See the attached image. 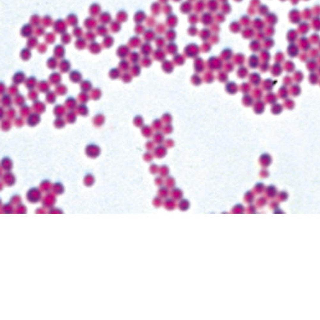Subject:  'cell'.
<instances>
[{
	"instance_id": "cell-1",
	"label": "cell",
	"mask_w": 320,
	"mask_h": 320,
	"mask_svg": "<svg viewBox=\"0 0 320 320\" xmlns=\"http://www.w3.org/2000/svg\"><path fill=\"white\" fill-rule=\"evenodd\" d=\"M67 25L68 24L66 21L62 19H59L56 20L53 24V30L56 34L62 35L65 32H67Z\"/></svg>"
},
{
	"instance_id": "cell-2",
	"label": "cell",
	"mask_w": 320,
	"mask_h": 320,
	"mask_svg": "<svg viewBox=\"0 0 320 320\" xmlns=\"http://www.w3.org/2000/svg\"><path fill=\"white\" fill-rule=\"evenodd\" d=\"M30 23H26L24 24L23 27L21 29V35L24 37H26V38H29V37L33 35V34L34 33V29Z\"/></svg>"
},
{
	"instance_id": "cell-3",
	"label": "cell",
	"mask_w": 320,
	"mask_h": 320,
	"mask_svg": "<svg viewBox=\"0 0 320 320\" xmlns=\"http://www.w3.org/2000/svg\"><path fill=\"white\" fill-rule=\"evenodd\" d=\"M41 197V194L39 190L37 189H32L27 194L28 200L31 203L38 202Z\"/></svg>"
},
{
	"instance_id": "cell-4",
	"label": "cell",
	"mask_w": 320,
	"mask_h": 320,
	"mask_svg": "<svg viewBox=\"0 0 320 320\" xmlns=\"http://www.w3.org/2000/svg\"><path fill=\"white\" fill-rule=\"evenodd\" d=\"M83 24L85 27L88 30H93L94 29L96 28L97 25V21L95 19L94 17L92 16H90V17L86 18L85 21Z\"/></svg>"
},
{
	"instance_id": "cell-5",
	"label": "cell",
	"mask_w": 320,
	"mask_h": 320,
	"mask_svg": "<svg viewBox=\"0 0 320 320\" xmlns=\"http://www.w3.org/2000/svg\"><path fill=\"white\" fill-rule=\"evenodd\" d=\"M289 18L290 19V21L294 24L300 23L301 15L300 11L296 9L291 10L289 14Z\"/></svg>"
},
{
	"instance_id": "cell-6",
	"label": "cell",
	"mask_w": 320,
	"mask_h": 320,
	"mask_svg": "<svg viewBox=\"0 0 320 320\" xmlns=\"http://www.w3.org/2000/svg\"><path fill=\"white\" fill-rule=\"evenodd\" d=\"M101 13V7L99 4L97 3H94L89 7V14L90 16L92 17H96L99 16Z\"/></svg>"
},
{
	"instance_id": "cell-7",
	"label": "cell",
	"mask_w": 320,
	"mask_h": 320,
	"mask_svg": "<svg viewBox=\"0 0 320 320\" xmlns=\"http://www.w3.org/2000/svg\"><path fill=\"white\" fill-rule=\"evenodd\" d=\"M99 21L102 24H105V25L110 24V23L112 21L111 14L108 12H101L100 15H99Z\"/></svg>"
},
{
	"instance_id": "cell-8",
	"label": "cell",
	"mask_w": 320,
	"mask_h": 320,
	"mask_svg": "<svg viewBox=\"0 0 320 320\" xmlns=\"http://www.w3.org/2000/svg\"><path fill=\"white\" fill-rule=\"evenodd\" d=\"M66 22H67L68 25H70L71 26L75 27L78 26V16L75 14L71 13L67 15V18H66Z\"/></svg>"
},
{
	"instance_id": "cell-9",
	"label": "cell",
	"mask_w": 320,
	"mask_h": 320,
	"mask_svg": "<svg viewBox=\"0 0 320 320\" xmlns=\"http://www.w3.org/2000/svg\"><path fill=\"white\" fill-rule=\"evenodd\" d=\"M88 48L91 53L97 54V53H99V52H101L102 49V45L99 42L94 41V42L90 43V44L88 46Z\"/></svg>"
},
{
	"instance_id": "cell-10",
	"label": "cell",
	"mask_w": 320,
	"mask_h": 320,
	"mask_svg": "<svg viewBox=\"0 0 320 320\" xmlns=\"http://www.w3.org/2000/svg\"><path fill=\"white\" fill-rule=\"evenodd\" d=\"M299 45L304 51L308 50L310 48V40L307 38L305 36H302L299 40Z\"/></svg>"
},
{
	"instance_id": "cell-11",
	"label": "cell",
	"mask_w": 320,
	"mask_h": 320,
	"mask_svg": "<svg viewBox=\"0 0 320 320\" xmlns=\"http://www.w3.org/2000/svg\"><path fill=\"white\" fill-rule=\"evenodd\" d=\"M95 33L99 36L105 37L107 35H108V29L105 24H101L95 28Z\"/></svg>"
},
{
	"instance_id": "cell-12",
	"label": "cell",
	"mask_w": 320,
	"mask_h": 320,
	"mask_svg": "<svg viewBox=\"0 0 320 320\" xmlns=\"http://www.w3.org/2000/svg\"><path fill=\"white\" fill-rule=\"evenodd\" d=\"M288 53L291 57H295L299 53V48L297 45L291 43L288 48Z\"/></svg>"
},
{
	"instance_id": "cell-13",
	"label": "cell",
	"mask_w": 320,
	"mask_h": 320,
	"mask_svg": "<svg viewBox=\"0 0 320 320\" xmlns=\"http://www.w3.org/2000/svg\"><path fill=\"white\" fill-rule=\"evenodd\" d=\"M129 52H130V48H129L127 45H120L117 50V55L121 58L126 57L128 55Z\"/></svg>"
},
{
	"instance_id": "cell-14",
	"label": "cell",
	"mask_w": 320,
	"mask_h": 320,
	"mask_svg": "<svg viewBox=\"0 0 320 320\" xmlns=\"http://www.w3.org/2000/svg\"><path fill=\"white\" fill-rule=\"evenodd\" d=\"M55 55L58 58H62L65 55V48L62 44H58L53 50Z\"/></svg>"
},
{
	"instance_id": "cell-15",
	"label": "cell",
	"mask_w": 320,
	"mask_h": 320,
	"mask_svg": "<svg viewBox=\"0 0 320 320\" xmlns=\"http://www.w3.org/2000/svg\"><path fill=\"white\" fill-rule=\"evenodd\" d=\"M310 28V24L307 21L301 22L300 24H299V26H298V32L300 33V34L302 35L306 34L307 33L309 32Z\"/></svg>"
},
{
	"instance_id": "cell-16",
	"label": "cell",
	"mask_w": 320,
	"mask_h": 320,
	"mask_svg": "<svg viewBox=\"0 0 320 320\" xmlns=\"http://www.w3.org/2000/svg\"><path fill=\"white\" fill-rule=\"evenodd\" d=\"M114 43V37L111 35H107L106 36L104 37V39L103 40V45L106 48H111L113 45Z\"/></svg>"
},
{
	"instance_id": "cell-17",
	"label": "cell",
	"mask_w": 320,
	"mask_h": 320,
	"mask_svg": "<svg viewBox=\"0 0 320 320\" xmlns=\"http://www.w3.org/2000/svg\"><path fill=\"white\" fill-rule=\"evenodd\" d=\"M38 44H39V42H38V39H37V36L32 35L29 37V38H28L27 43H26L28 48H29L30 49L34 48L37 47Z\"/></svg>"
},
{
	"instance_id": "cell-18",
	"label": "cell",
	"mask_w": 320,
	"mask_h": 320,
	"mask_svg": "<svg viewBox=\"0 0 320 320\" xmlns=\"http://www.w3.org/2000/svg\"><path fill=\"white\" fill-rule=\"evenodd\" d=\"M121 29V23L117 20H114L110 24V30L113 33H118Z\"/></svg>"
},
{
	"instance_id": "cell-19",
	"label": "cell",
	"mask_w": 320,
	"mask_h": 320,
	"mask_svg": "<svg viewBox=\"0 0 320 320\" xmlns=\"http://www.w3.org/2000/svg\"><path fill=\"white\" fill-rule=\"evenodd\" d=\"M74 45L78 49H80V50L83 49L86 46V40L85 39V37L77 38L75 43H74Z\"/></svg>"
},
{
	"instance_id": "cell-20",
	"label": "cell",
	"mask_w": 320,
	"mask_h": 320,
	"mask_svg": "<svg viewBox=\"0 0 320 320\" xmlns=\"http://www.w3.org/2000/svg\"><path fill=\"white\" fill-rule=\"evenodd\" d=\"M298 38V31L297 30L291 29L289 30L288 34H287V39L289 40L291 43H293L297 40Z\"/></svg>"
},
{
	"instance_id": "cell-21",
	"label": "cell",
	"mask_w": 320,
	"mask_h": 320,
	"mask_svg": "<svg viewBox=\"0 0 320 320\" xmlns=\"http://www.w3.org/2000/svg\"><path fill=\"white\" fill-rule=\"evenodd\" d=\"M44 36L45 42L47 44H51L55 42L56 40V35L54 32H48Z\"/></svg>"
},
{
	"instance_id": "cell-22",
	"label": "cell",
	"mask_w": 320,
	"mask_h": 320,
	"mask_svg": "<svg viewBox=\"0 0 320 320\" xmlns=\"http://www.w3.org/2000/svg\"><path fill=\"white\" fill-rule=\"evenodd\" d=\"M53 21L52 18L50 15H45L44 17L41 19V23H42V26L44 27H49L53 24Z\"/></svg>"
},
{
	"instance_id": "cell-23",
	"label": "cell",
	"mask_w": 320,
	"mask_h": 320,
	"mask_svg": "<svg viewBox=\"0 0 320 320\" xmlns=\"http://www.w3.org/2000/svg\"><path fill=\"white\" fill-rule=\"evenodd\" d=\"M116 18H117L116 20H117L120 23H123V22L126 21L127 19V12L123 10H119L117 13V15H116Z\"/></svg>"
},
{
	"instance_id": "cell-24",
	"label": "cell",
	"mask_w": 320,
	"mask_h": 320,
	"mask_svg": "<svg viewBox=\"0 0 320 320\" xmlns=\"http://www.w3.org/2000/svg\"><path fill=\"white\" fill-rule=\"evenodd\" d=\"M96 33L93 30H88L84 34V37L87 41L92 42L95 41V39H96Z\"/></svg>"
},
{
	"instance_id": "cell-25",
	"label": "cell",
	"mask_w": 320,
	"mask_h": 320,
	"mask_svg": "<svg viewBox=\"0 0 320 320\" xmlns=\"http://www.w3.org/2000/svg\"><path fill=\"white\" fill-rule=\"evenodd\" d=\"M129 45L131 48H137L141 44V40L138 36H134L129 40Z\"/></svg>"
},
{
	"instance_id": "cell-26",
	"label": "cell",
	"mask_w": 320,
	"mask_h": 320,
	"mask_svg": "<svg viewBox=\"0 0 320 320\" xmlns=\"http://www.w3.org/2000/svg\"><path fill=\"white\" fill-rule=\"evenodd\" d=\"M41 23V19L38 14H34L30 18V24L33 26L37 27L40 25Z\"/></svg>"
},
{
	"instance_id": "cell-27",
	"label": "cell",
	"mask_w": 320,
	"mask_h": 320,
	"mask_svg": "<svg viewBox=\"0 0 320 320\" xmlns=\"http://www.w3.org/2000/svg\"><path fill=\"white\" fill-rule=\"evenodd\" d=\"M55 197L51 196V195H48V196L45 197L44 198V200L43 201V204L45 207H50L53 206V204H55Z\"/></svg>"
},
{
	"instance_id": "cell-28",
	"label": "cell",
	"mask_w": 320,
	"mask_h": 320,
	"mask_svg": "<svg viewBox=\"0 0 320 320\" xmlns=\"http://www.w3.org/2000/svg\"><path fill=\"white\" fill-rule=\"evenodd\" d=\"M145 19V14L144 12L142 11H138L135 14L134 19L135 21L137 23H140L141 22L144 21V20Z\"/></svg>"
},
{
	"instance_id": "cell-29",
	"label": "cell",
	"mask_w": 320,
	"mask_h": 320,
	"mask_svg": "<svg viewBox=\"0 0 320 320\" xmlns=\"http://www.w3.org/2000/svg\"><path fill=\"white\" fill-rule=\"evenodd\" d=\"M267 22L270 24V26H273V24H275L277 23V15L273 14V13H271V14H268L267 15Z\"/></svg>"
},
{
	"instance_id": "cell-30",
	"label": "cell",
	"mask_w": 320,
	"mask_h": 320,
	"mask_svg": "<svg viewBox=\"0 0 320 320\" xmlns=\"http://www.w3.org/2000/svg\"><path fill=\"white\" fill-rule=\"evenodd\" d=\"M61 42L63 44H68L72 40V37L69 33L65 32L64 34L61 35Z\"/></svg>"
},
{
	"instance_id": "cell-31",
	"label": "cell",
	"mask_w": 320,
	"mask_h": 320,
	"mask_svg": "<svg viewBox=\"0 0 320 320\" xmlns=\"http://www.w3.org/2000/svg\"><path fill=\"white\" fill-rule=\"evenodd\" d=\"M312 26L315 31H320V18L319 16H315L312 20Z\"/></svg>"
},
{
	"instance_id": "cell-32",
	"label": "cell",
	"mask_w": 320,
	"mask_h": 320,
	"mask_svg": "<svg viewBox=\"0 0 320 320\" xmlns=\"http://www.w3.org/2000/svg\"><path fill=\"white\" fill-rule=\"evenodd\" d=\"M83 29L80 27V26H76L74 28L73 30H72V35L76 37V38H80V37H82V36L83 35Z\"/></svg>"
},
{
	"instance_id": "cell-33",
	"label": "cell",
	"mask_w": 320,
	"mask_h": 320,
	"mask_svg": "<svg viewBox=\"0 0 320 320\" xmlns=\"http://www.w3.org/2000/svg\"><path fill=\"white\" fill-rule=\"evenodd\" d=\"M21 56L24 60H28L31 56V51L29 48H25L23 49L21 52Z\"/></svg>"
},
{
	"instance_id": "cell-34",
	"label": "cell",
	"mask_w": 320,
	"mask_h": 320,
	"mask_svg": "<svg viewBox=\"0 0 320 320\" xmlns=\"http://www.w3.org/2000/svg\"><path fill=\"white\" fill-rule=\"evenodd\" d=\"M34 34L37 37H41L44 35L45 34L44 26L41 25L37 26L34 30Z\"/></svg>"
},
{
	"instance_id": "cell-35",
	"label": "cell",
	"mask_w": 320,
	"mask_h": 320,
	"mask_svg": "<svg viewBox=\"0 0 320 320\" xmlns=\"http://www.w3.org/2000/svg\"><path fill=\"white\" fill-rule=\"evenodd\" d=\"M47 45L45 43H40L37 45V49L40 53H44L47 50Z\"/></svg>"
},
{
	"instance_id": "cell-36",
	"label": "cell",
	"mask_w": 320,
	"mask_h": 320,
	"mask_svg": "<svg viewBox=\"0 0 320 320\" xmlns=\"http://www.w3.org/2000/svg\"><path fill=\"white\" fill-rule=\"evenodd\" d=\"M310 40V39H309ZM310 42L313 43H319L320 42V37L319 35L316 34H313L311 35Z\"/></svg>"
},
{
	"instance_id": "cell-37",
	"label": "cell",
	"mask_w": 320,
	"mask_h": 320,
	"mask_svg": "<svg viewBox=\"0 0 320 320\" xmlns=\"http://www.w3.org/2000/svg\"><path fill=\"white\" fill-rule=\"evenodd\" d=\"M70 67V64L69 63V62L65 60H64L61 61V63H60V68L62 69V70H67Z\"/></svg>"
},
{
	"instance_id": "cell-38",
	"label": "cell",
	"mask_w": 320,
	"mask_h": 320,
	"mask_svg": "<svg viewBox=\"0 0 320 320\" xmlns=\"http://www.w3.org/2000/svg\"><path fill=\"white\" fill-rule=\"evenodd\" d=\"M48 65L49 66V67L51 68L55 67V66L56 65V64H57V61L55 58L51 57L48 60Z\"/></svg>"
},
{
	"instance_id": "cell-39",
	"label": "cell",
	"mask_w": 320,
	"mask_h": 320,
	"mask_svg": "<svg viewBox=\"0 0 320 320\" xmlns=\"http://www.w3.org/2000/svg\"><path fill=\"white\" fill-rule=\"evenodd\" d=\"M16 213H26V207L24 205L19 206L17 209H16Z\"/></svg>"
},
{
	"instance_id": "cell-40",
	"label": "cell",
	"mask_w": 320,
	"mask_h": 320,
	"mask_svg": "<svg viewBox=\"0 0 320 320\" xmlns=\"http://www.w3.org/2000/svg\"><path fill=\"white\" fill-rule=\"evenodd\" d=\"M144 31V27L142 25H141V24H138V25L135 27V31L138 34H142Z\"/></svg>"
},
{
	"instance_id": "cell-41",
	"label": "cell",
	"mask_w": 320,
	"mask_h": 320,
	"mask_svg": "<svg viewBox=\"0 0 320 320\" xmlns=\"http://www.w3.org/2000/svg\"><path fill=\"white\" fill-rule=\"evenodd\" d=\"M3 210L5 211V213H10L13 212V207L10 205H7L3 207Z\"/></svg>"
},
{
	"instance_id": "cell-42",
	"label": "cell",
	"mask_w": 320,
	"mask_h": 320,
	"mask_svg": "<svg viewBox=\"0 0 320 320\" xmlns=\"http://www.w3.org/2000/svg\"><path fill=\"white\" fill-rule=\"evenodd\" d=\"M311 15H312V11H311V10L310 9H306L304 10V14H303L304 18H305L307 19L310 18Z\"/></svg>"
},
{
	"instance_id": "cell-43",
	"label": "cell",
	"mask_w": 320,
	"mask_h": 320,
	"mask_svg": "<svg viewBox=\"0 0 320 320\" xmlns=\"http://www.w3.org/2000/svg\"><path fill=\"white\" fill-rule=\"evenodd\" d=\"M138 56H139V55H138V53H136V52H133V53L131 54V55H130V59L135 60H136L137 59H138Z\"/></svg>"
},
{
	"instance_id": "cell-44",
	"label": "cell",
	"mask_w": 320,
	"mask_h": 320,
	"mask_svg": "<svg viewBox=\"0 0 320 320\" xmlns=\"http://www.w3.org/2000/svg\"><path fill=\"white\" fill-rule=\"evenodd\" d=\"M256 40H254V42H252V44L254 45H260V44L259 42H258V40H257V42H256ZM260 46H254V48H253V49H259Z\"/></svg>"
},
{
	"instance_id": "cell-45",
	"label": "cell",
	"mask_w": 320,
	"mask_h": 320,
	"mask_svg": "<svg viewBox=\"0 0 320 320\" xmlns=\"http://www.w3.org/2000/svg\"><path fill=\"white\" fill-rule=\"evenodd\" d=\"M291 3L293 4H294V5H295V4H297L298 3L299 0H291Z\"/></svg>"
},
{
	"instance_id": "cell-46",
	"label": "cell",
	"mask_w": 320,
	"mask_h": 320,
	"mask_svg": "<svg viewBox=\"0 0 320 320\" xmlns=\"http://www.w3.org/2000/svg\"><path fill=\"white\" fill-rule=\"evenodd\" d=\"M281 1H285V0H281Z\"/></svg>"
},
{
	"instance_id": "cell-47",
	"label": "cell",
	"mask_w": 320,
	"mask_h": 320,
	"mask_svg": "<svg viewBox=\"0 0 320 320\" xmlns=\"http://www.w3.org/2000/svg\"><path fill=\"white\" fill-rule=\"evenodd\" d=\"M319 48H320V42H319Z\"/></svg>"
},
{
	"instance_id": "cell-48",
	"label": "cell",
	"mask_w": 320,
	"mask_h": 320,
	"mask_svg": "<svg viewBox=\"0 0 320 320\" xmlns=\"http://www.w3.org/2000/svg\"><path fill=\"white\" fill-rule=\"evenodd\" d=\"M306 1H307V0H306Z\"/></svg>"
}]
</instances>
